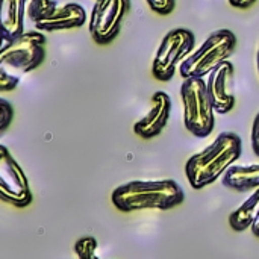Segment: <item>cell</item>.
Wrapping results in <instances>:
<instances>
[{"mask_svg":"<svg viewBox=\"0 0 259 259\" xmlns=\"http://www.w3.org/2000/svg\"><path fill=\"white\" fill-rule=\"evenodd\" d=\"M241 138L234 132L220 134L205 150L193 155L185 164V175L194 190L214 184L241 156Z\"/></svg>","mask_w":259,"mask_h":259,"instance_id":"1","label":"cell"},{"mask_svg":"<svg viewBox=\"0 0 259 259\" xmlns=\"http://www.w3.org/2000/svg\"><path fill=\"white\" fill-rule=\"evenodd\" d=\"M112 203L121 212L143 209H171L184 203L185 194L178 182L164 181H132L112 191Z\"/></svg>","mask_w":259,"mask_h":259,"instance_id":"2","label":"cell"},{"mask_svg":"<svg viewBox=\"0 0 259 259\" xmlns=\"http://www.w3.org/2000/svg\"><path fill=\"white\" fill-rule=\"evenodd\" d=\"M235 46L237 36L232 30L219 29L212 32L203 44L179 65L181 76L184 79L205 77L232 56Z\"/></svg>","mask_w":259,"mask_h":259,"instance_id":"3","label":"cell"},{"mask_svg":"<svg viewBox=\"0 0 259 259\" xmlns=\"http://www.w3.org/2000/svg\"><path fill=\"white\" fill-rule=\"evenodd\" d=\"M184 123L188 132L197 138H206L215 126V109L208 94L203 77L184 79L181 87Z\"/></svg>","mask_w":259,"mask_h":259,"instance_id":"4","label":"cell"},{"mask_svg":"<svg viewBox=\"0 0 259 259\" xmlns=\"http://www.w3.org/2000/svg\"><path fill=\"white\" fill-rule=\"evenodd\" d=\"M46 36L41 32H24L18 38L5 42L0 52V68L21 76L39 67L46 58Z\"/></svg>","mask_w":259,"mask_h":259,"instance_id":"5","label":"cell"},{"mask_svg":"<svg viewBox=\"0 0 259 259\" xmlns=\"http://www.w3.org/2000/svg\"><path fill=\"white\" fill-rule=\"evenodd\" d=\"M196 46V36L190 29L178 27L170 30L161 41V46L155 55L152 73L153 77L161 82L173 79L176 68L187 59V55L193 52Z\"/></svg>","mask_w":259,"mask_h":259,"instance_id":"6","label":"cell"},{"mask_svg":"<svg viewBox=\"0 0 259 259\" xmlns=\"http://www.w3.org/2000/svg\"><path fill=\"white\" fill-rule=\"evenodd\" d=\"M131 0H97L90 15V33L97 44H109L120 33Z\"/></svg>","mask_w":259,"mask_h":259,"instance_id":"7","label":"cell"},{"mask_svg":"<svg viewBox=\"0 0 259 259\" xmlns=\"http://www.w3.org/2000/svg\"><path fill=\"white\" fill-rule=\"evenodd\" d=\"M0 196L3 202L17 208L32 202L27 176L5 146H0Z\"/></svg>","mask_w":259,"mask_h":259,"instance_id":"8","label":"cell"},{"mask_svg":"<svg viewBox=\"0 0 259 259\" xmlns=\"http://www.w3.org/2000/svg\"><path fill=\"white\" fill-rule=\"evenodd\" d=\"M171 112V100L167 93L156 91L152 96V108L146 117L135 123L134 131L138 137L144 140H150L158 137L162 129L167 126Z\"/></svg>","mask_w":259,"mask_h":259,"instance_id":"9","label":"cell"},{"mask_svg":"<svg viewBox=\"0 0 259 259\" xmlns=\"http://www.w3.org/2000/svg\"><path fill=\"white\" fill-rule=\"evenodd\" d=\"M232 76H234V65L231 61L223 62L208 74V82H206L208 94L211 97L215 112L219 114H228L235 106V97L232 93L228 91L229 80H232Z\"/></svg>","mask_w":259,"mask_h":259,"instance_id":"10","label":"cell"},{"mask_svg":"<svg viewBox=\"0 0 259 259\" xmlns=\"http://www.w3.org/2000/svg\"><path fill=\"white\" fill-rule=\"evenodd\" d=\"M85 20H87V14L80 5L67 3L62 6H56L50 14L35 21L33 24L38 30L55 32V30L80 27L82 24H85Z\"/></svg>","mask_w":259,"mask_h":259,"instance_id":"11","label":"cell"},{"mask_svg":"<svg viewBox=\"0 0 259 259\" xmlns=\"http://www.w3.org/2000/svg\"><path fill=\"white\" fill-rule=\"evenodd\" d=\"M24 12H27L26 0H2L0 23L3 42H9L24 33Z\"/></svg>","mask_w":259,"mask_h":259,"instance_id":"12","label":"cell"},{"mask_svg":"<svg viewBox=\"0 0 259 259\" xmlns=\"http://www.w3.org/2000/svg\"><path fill=\"white\" fill-rule=\"evenodd\" d=\"M223 185L235 191H247L259 188V164L232 165L222 176Z\"/></svg>","mask_w":259,"mask_h":259,"instance_id":"13","label":"cell"},{"mask_svg":"<svg viewBox=\"0 0 259 259\" xmlns=\"http://www.w3.org/2000/svg\"><path fill=\"white\" fill-rule=\"evenodd\" d=\"M259 215V188H256L250 197L229 215V225L234 231L243 232L255 223Z\"/></svg>","mask_w":259,"mask_h":259,"instance_id":"14","label":"cell"},{"mask_svg":"<svg viewBox=\"0 0 259 259\" xmlns=\"http://www.w3.org/2000/svg\"><path fill=\"white\" fill-rule=\"evenodd\" d=\"M56 6L58 5L55 0H29L27 15L30 18V21L35 23V21L41 20L42 17H46L47 14H50Z\"/></svg>","mask_w":259,"mask_h":259,"instance_id":"15","label":"cell"},{"mask_svg":"<svg viewBox=\"0 0 259 259\" xmlns=\"http://www.w3.org/2000/svg\"><path fill=\"white\" fill-rule=\"evenodd\" d=\"M77 259H100L97 256V240L94 237H82L74 244Z\"/></svg>","mask_w":259,"mask_h":259,"instance_id":"16","label":"cell"},{"mask_svg":"<svg viewBox=\"0 0 259 259\" xmlns=\"http://www.w3.org/2000/svg\"><path fill=\"white\" fill-rule=\"evenodd\" d=\"M12 118H14L12 105H11L8 100L0 99V132H2V134L9 127Z\"/></svg>","mask_w":259,"mask_h":259,"instance_id":"17","label":"cell"},{"mask_svg":"<svg viewBox=\"0 0 259 259\" xmlns=\"http://www.w3.org/2000/svg\"><path fill=\"white\" fill-rule=\"evenodd\" d=\"M18 82H20V76L11 74L6 70L0 68V91L2 93H8V91L15 90Z\"/></svg>","mask_w":259,"mask_h":259,"instance_id":"18","label":"cell"},{"mask_svg":"<svg viewBox=\"0 0 259 259\" xmlns=\"http://www.w3.org/2000/svg\"><path fill=\"white\" fill-rule=\"evenodd\" d=\"M150 9L159 15H168L175 9L176 0H146Z\"/></svg>","mask_w":259,"mask_h":259,"instance_id":"19","label":"cell"},{"mask_svg":"<svg viewBox=\"0 0 259 259\" xmlns=\"http://www.w3.org/2000/svg\"><path fill=\"white\" fill-rule=\"evenodd\" d=\"M252 149L255 155L259 156V112L256 114L253 126H252Z\"/></svg>","mask_w":259,"mask_h":259,"instance_id":"20","label":"cell"},{"mask_svg":"<svg viewBox=\"0 0 259 259\" xmlns=\"http://www.w3.org/2000/svg\"><path fill=\"white\" fill-rule=\"evenodd\" d=\"M229 3L235 8H240V9H247L250 8L252 5L256 3V0H229Z\"/></svg>","mask_w":259,"mask_h":259,"instance_id":"21","label":"cell"},{"mask_svg":"<svg viewBox=\"0 0 259 259\" xmlns=\"http://www.w3.org/2000/svg\"><path fill=\"white\" fill-rule=\"evenodd\" d=\"M250 229H252V234L259 238V215H258V219L255 220V223L252 225V228H250Z\"/></svg>","mask_w":259,"mask_h":259,"instance_id":"22","label":"cell"},{"mask_svg":"<svg viewBox=\"0 0 259 259\" xmlns=\"http://www.w3.org/2000/svg\"><path fill=\"white\" fill-rule=\"evenodd\" d=\"M256 62H258V73H259V49H258V58H256Z\"/></svg>","mask_w":259,"mask_h":259,"instance_id":"23","label":"cell"}]
</instances>
